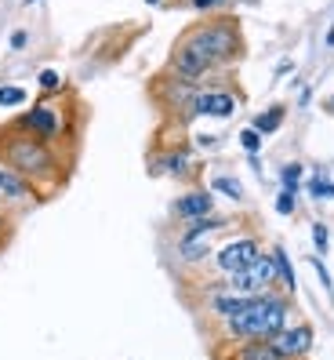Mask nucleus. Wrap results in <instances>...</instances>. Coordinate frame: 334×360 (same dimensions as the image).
<instances>
[{
  "instance_id": "obj_1",
  "label": "nucleus",
  "mask_w": 334,
  "mask_h": 360,
  "mask_svg": "<svg viewBox=\"0 0 334 360\" xmlns=\"http://www.w3.org/2000/svg\"><path fill=\"white\" fill-rule=\"evenodd\" d=\"M243 55V33L233 15H211L189 26L167 58V73L189 84H207L218 70H229Z\"/></svg>"
},
{
  "instance_id": "obj_2",
  "label": "nucleus",
  "mask_w": 334,
  "mask_h": 360,
  "mask_svg": "<svg viewBox=\"0 0 334 360\" xmlns=\"http://www.w3.org/2000/svg\"><path fill=\"white\" fill-rule=\"evenodd\" d=\"M0 160H4L8 167H15L22 179H29L40 189V197H48L44 186L58 189L62 179H66V160H62V153L55 150V142H40V139L22 135L15 128L0 131Z\"/></svg>"
},
{
  "instance_id": "obj_3",
  "label": "nucleus",
  "mask_w": 334,
  "mask_h": 360,
  "mask_svg": "<svg viewBox=\"0 0 334 360\" xmlns=\"http://www.w3.org/2000/svg\"><path fill=\"white\" fill-rule=\"evenodd\" d=\"M290 321H295V302H290V295H280L273 288V291L250 295L240 313L225 316L222 335L229 342H255V338H273Z\"/></svg>"
},
{
  "instance_id": "obj_4",
  "label": "nucleus",
  "mask_w": 334,
  "mask_h": 360,
  "mask_svg": "<svg viewBox=\"0 0 334 360\" xmlns=\"http://www.w3.org/2000/svg\"><path fill=\"white\" fill-rule=\"evenodd\" d=\"M8 128L22 131V135H33L40 142H62V139L69 135V117L62 113L51 98H40V102L29 105L22 117H15Z\"/></svg>"
},
{
  "instance_id": "obj_5",
  "label": "nucleus",
  "mask_w": 334,
  "mask_h": 360,
  "mask_svg": "<svg viewBox=\"0 0 334 360\" xmlns=\"http://www.w3.org/2000/svg\"><path fill=\"white\" fill-rule=\"evenodd\" d=\"M236 102L240 95L229 88V84H218V80H207L196 88L193 95V105H189V120L196 117H215V120H229L236 113Z\"/></svg>"
},
{
  "instance_id": "obj_6",
  "label": "nucleus",
  "mask_w": 334,
  "mask_h": 360,
  "mask_svg": "<svg viewBox=\"0 0 334 360\" xmlns=\"http://www.w3.org/2000/svg\"><path fill=\"white\" fill-rule=\"evenodd\" d=\"M262 255V240L255 237V233H243V237H233V240H225L218 251H215V273L225 281V277H233V273L247 269L250 262H255Z\"/></svg>"
},
{
  "instance_id": "obj_7",
  "label": "nucleus",
  "mask_w": 334,
  "mask_h": 360,
  "mask_svg": "<svg viewBox=\"0 0 334 360\" xmlns=\"http://www.w3.org/2000/svg\"><path fill=\"white\" fill-rule=\"evenodd\" d=\"M229 288H236L240 295H262V291H273L276 288V259L273 251H262V255L250 262L247 269L233 273V277H225Z\"/></svg>"
},
{
  "instance_id": "obj_8",
  "label": "nucleus",
  "mask_w": 334,
  "mask_h": 360,
  "mask_svg": "<svg viewBox=\"0 0 334 360\" xmlns=\"http://www.w3.org/2000/svg\"><path fill=\"white\" fill-rule=\"evenodd\" d=\"M0 200H4V207H11V211H26V207L40 204L44 197H40V189L29 179H22L15 167H8L4 160H0Z\"/></svg>"
},
{
  "instance_id": "obj_9",
  "label": "nucleus",
  "mask_w": 334,
  "mask_h": 360,
  "mask_svg": "<svg viewBox=\"0 0 334 360\" xmlns=\"http://www.w3.org/2000/svg\"><path fill=\"white\" fill-rule=\"evenodd\" d=\"M218 204H215V193L207 186H189V189H182V193L171 200V219L175 222H196V219H207V215H215Z\"/></svg>"
},
{
  "instance_id": "obj_10",
  "label": "nucleus",
  "mask_w": 334,
  "mask_h": 360,
  "mask_svg": "<svg viewBox=\"0 0 334 360\" xmlns=\"http://www.w3.org/2000/svg\"><path fill=\"white\" fill-rule=\"evenodd\" d=\"M269 342L276 346V353L283 360H309L312 346H316V331H312V324L305 321H290L283 331H276Z\"/></svg>"
},
{
  "instance_id": "obj_11",
  "label": "nucleus",
  "mask_w": 334,
  "mask_h": 360,
  "mask_svg": "<svg viewBox=\"0 0 334 360\" xmlns=\"http://www.w3.org/2000/svg\"><path fill=\"white\" fill-rule=\"evenodd\" d=\"M196 88H200V84L178 80V77L167 73V77L160 80V88H156V98H160V105H163L171 117H185V120H189V105H193Z\"/></svg>"
},
{
  "instance_id": "obj_12",
  "label": "nucleus",
  "mask_w": 334,
  "mask_h": 360,
  "mask_svg": "<svg viewBox=\"0 0 334 360\" xmlns=\"http://www.w3.org/2000/svg\"><path fill=\"white\" fill-rule=\"evenodd\" d=\"M156 172L171 175V179H193L196 172V153L189 142H178V146H167V150L160 153L156 160Z\"/></svg>"
},
{
  "instance_id": "obj_13",
  "label": "nucleus",
  "mask_w": 334,
  "mask_h": 360,
  "mask_svg": "<svg viewBox=\"0 0 334 360\" xmlns=\"http://www.w3.org/2000/svg\"><path fill=\"white\" fill-rule=\"evenodd\" d=\"M247 299H250V295H240L236 288H229V284L222 281V284H215L211 291H207V299H203V306H207V313H215L218 321H225V316H233V313H240V309L247 306Z\"/></svg>"
},
{
  "instance_id": "obj_14",
  "label": "nucleus",
  "mask_w": 334,
  "mask_h": 360,
  "mask_svg": "<svg viewBox=\"0 0 334 360\" xmlns=\"http://www.w3.org/2000/svg\"><path fill=\"white\" fill-rule=\"evenodd\" d=\"M215 237H185V233H178V240H175V255L185 262V266H196L203 259H211L215 255Z\"/></svg>"
},
{
  "instance_id": "obj_15",
  "label": "nucleus",
  "mask_w": 334,
  "mask_h": 360,
  "mask_svg": "<svg viewBox=\"0 0 334 360\" xmlns=\"http://www.w3.org/2000/svg\"><path fill=\"white\" fill-rule=\"evenodd\" d=\"M283 120H287V105L283 102H273L269 110H262L258 117H250V128H255L262 139H269V135H276L280 128H283Z\"/></svg>"
},
{
  "instance_id": "obj_16",
  "label": "nucleus",
  "mask_w": 334,
  "mask_h": 360,
  "mask_svg": "<svg viewBox=\"0 0 334 360\" xmlns=\"http://www.w3.org/2000/svg\"><path fill=\"white\" fill-rule=\"evenodd\" d=\"M305 193H309L312 200H334V179H330V172H327L323 164H316V167L305 175Z\"/></svg>"
},
{
  "instance_id": "obj_17",
  "label": "nucleus",
  "mask_w": 334,
  "mask_h": 360,
  "mask_svg": "<svg viewBox=\"0 0 334 360\" xmlns=\"http://www.w3.org/2000/svg\"><path fill=\"white\" fill-rule=\"evenodd\" d=\"M273 259H276V284H283V295L295 299V295H298V277H295V262H290L283 244L273 248Z\"/></svg>"
},
{
  "instance_id": "obj_18",
  "label": "nucleus",
  "mask_w": 334,
  "mask_h": 360,
  "mask_svg": "<svg viewBox=\"0 0 334 360\" xmlns=\"http://www.w3.org/2000/svg\"><path fill=\"white\" fill-rule=\"evenodd\" d=\"M229 360H283V356L276 353V346L269 338H255V342H236Z\"/></svg>"
},
{
  "instance_id": "obj_19",
  "label": "nucleus",
  "mask_w": 334,
  "mask_h": 360,
  "mask_svg": "<svg viewBox=\"0 0 334 360\" xmlns=\"http://www.w3.org/2000/svg\"><path fill=\"white\" fill-rule=\"evenodd\" d=\"M222 229H229V219L225 215H207V219H196V222H185L182 226V233L185 237H215V233H222Z\"/></svg>"
},
{
  "instance_id": "obj_20",
  "label": "nucleus",
  "mask_w": 334,
  "mask_h": 360,
  "mask_svg": "<svg viewBox=\"0 0 334 360\" xmlns=\"http://www.w3.org/2000/svg\"><path fill=\"white\" fill-rule=\"evenodd\" d=\"M305 167H302V160H287L283 167H280V189H283V193H302V189H305Z\"/></svg>"
},
{
  "instance_id": "obj_21",
  "label": "nucleus",
  "mask_w": 334,
  "mask_h": 360,
  "mask_svg": "<svg viewBox=\"0 0 334 360\" xmlns=\"http://www.w3.org/2000/svg\"><path fill=\"white\" fill-rule=\"evenodd\" d=\"M207 189H211L215 197H225L233 204H243V186L233 179V175H211L207 179Z\"/></svg>"
},
{
  "instance_id": "obj_22",
  "label": "nucleus",
  "mask_w": 334,
  "mask_h": 360,
  "mask_svg": "<svg viewBox=\"0 0 334 360\" xmlns=\"http://www.w3.org/2000/svg\"><path fill=\"white\" fill-rule=\"evenodd\" d=\"M29 91L22 84H0V110H18V105H26Z\"/></svg>"
},
{
  "instance_id": "obj_23",
  "label": "nucleus",
  "mask_w": 334,
  "mask_h": 360,
  "mask_svg": "<svg viewBox=\"0 0 334 360\" xmlns=\"http://www.w3.org/2000/svg\"><path fill=\"white\" fill-rule=\"evenodd\" d=\"M36 88H40V91H44L48 98H55V95H58L62 88H66V80H62V73H58V70H51V66H44V70H40V73H36Z\"/></svg>"
},
{
  "instance_id": "obj_24",
  "label": "nucleus",
  "mask_w": 334,
  "mask_h": 360,
  "mask_svg": "<svg viewBox=\"0 0 334 360\" xmlns=\"http://www.w3.org/2000/svg\"><path fill=\"white\" fill-rule=\"evenodd\" d=\"M236 142H240V150H243V157H250V153H262V135L255 131V128H250V124H247V128H240V135H236Z\"/></svg>"
},
{
  "instance_id": "obj_25",
  "label": "nucleus",
  "mask_w": 334,
  "mask_h": 360,
  "mask_svg": "<svg viewBox=\"0 0 334 360\" xmlns=\"http://www.w3.org/2000/svg\"><path fill=\"white\" fill-rule=\"evenodd\" d=\"M312 248H316L320 259L330 251V226L327 222H312Z\"/></svg>"
},
{
  "instance_id": "obj_26",
  "label": "nucleus",
  "mask_w": 334,
  "mask_h": 360,
  "mask_svg": "<svg viewBox=\"0 0 334 360\" xmlns=\"http://www.w3.org/2000/svg\"><path fill=\"white\" fill-rule=\"evenodd\" d=\"M273 207H276V215L290 219V215L298 211V197H295V193H283V189H276V200H273Z\"/></svg>"
},
{
  "instance_id": "obj_27",
  "label": "nucleus",
  "mask_w": 334,
  "mask_h": 360,
  "mask_svg": "<svg viewBox=\"0 0 334 360\" xmlns=\"http://www.w3.org/2000/svg\"><path fill=\"white\" fill-rule=\"evenodd\" d=\"M309 266L316 269V277H320L323 291H327V295H334V281H330V269H327V262H323L320 255H312V259H309Z\"/></svg>"
},
{
  "instance_id": "obj_28",
  "label": "nucleus",
  "mask_w": 334,
  "mask_h": 360,
  "mask_svg": "<svg viewBox=\"0 0 334 360\" xmlns=\"http://www.w3.org/2000/svg\"><path fill=\"white\" fill-rule=\"evenodd\" d=\"M8 48H11V51H26V48H29V30H15V33L8 37Z\"/></svg>"
},
{
  "instance_id": "obj_29",
  "label": "nucleus",
  "mask_w": 334,
  "mask_h": 360,
  "mask_svg": "<svg viewBox=\"0 0 334 360\" xmlns=\"http://www.w3.org/2000/svg\"><path fill=\"white\" fill-rule=\"evenodd\" d=\"M222 4H225V0H189V8L200 11V15H215Z\"/></svg>"
},
{
  "instance_id": "obj_30",
  "label": "nucleus",
  "mask_w": 334,
  "mask_h": 360,
  "mask_svg": "<svg viewBox=\"0 0 334 360\" xmlns=\"http://www.w3.org/2000/svg\"><path fill=\"white\" fill-rule=\"evenodd\" d=\"M8 237H11V219H8V211L0 207V244H4Z\"/></svg>"
},
{
  "instance_id": "obj_31",
  "label": "nucleus",
  "mask_w": 334,
  "mask_h": 360,
  "mask_svg": "<svg viewBox=\"0 0 334 360\" xmlns=\"http://www.w3.org/2000/svg\"><path fill=\"white\" fill-rule=\"evenodd\" d=\"M196 150H218V139L215 135H196Z\"/></svg>"
},
{
  "instance_id": "obj_32",
  "label": "nucleus",
  "mask_w": 334,
  "mask_h": 360,
  "mask_svg": "<svg viewBox=\"0 0 334 360\" xmlns=\"http://www.w3.org/2000/svg\"><path fill=\"white\" fill-rule=\"evenodd\" d=\"M290 73H295V58H283L276 66V77H290Z\"/></svg>"
},
{
  "instance_id": "obj_33",
  "label": "nucleus",
  "mask_w": 334,
  "mask_h": 360,
  "mask_svg": "<svg viewBox=\"0 0 334 360\" xmlns=\"http://www.w3.org/2000/svg\"><path fill=\"white\" fill-rule=\"evenodd\" d=\"M323 48H327V51L334 48V26H330V30H327V37H323Z\"/></svg>"
},
{
  "instance_id": "obj_34",
  "label": "nucleus",
  "mask_w": 334,
  "mask_h": 360,
  "mask_svg": "<svg viewBox=\"0 0 334 360\" xmlns=\"http://www.w3.org/2000/svg\"><path fill=\"white\" fill-rule=\"evenodd\" d=\"M309 98H312V88H302V95H298V102H302V105H309Z\"/></svg>"
},
{
  "instance_id": "obj_35",
  "label": "nucleus",
  "mask_w": 334,
  "mask_h": 360,
  "mask_svg": "<svg viewBox=\"0 0 334 360\" xmlns=\"http://www.w3.org/2000/svg\"><path fill=\"white\" fill-rule=\"evenodd\" d=\"M167 0H145V8H163Z\"/></svg>"
},
{
  "instance_id": "obj_36",
  "label": "nucleus",
  "mask_w": 334,
  "mask_h": 360,
  "mask_svg": "<svg viewBox=\"0 0 334 360\" xmlns=\"http://www.w3.org/2000/svg\"><path fill=\"white\" fill-rule=\"evenodd\" d=\"M327 113L334 117V95H330V102H327Z\"/></svg>"
},
{
  "instance_id": "obj_37",
  "label": "nucleus",
  "mask_w": 334,
  "mask_h": 360,
  "mask_svg": "<svg viewBox=\"0 0 334 360\" xmlns=\"http://www.w3.org/2000/svg\"><path fill=\"white\" fill-rule=\"evenodd\" d=\"M26 4H36V0H26Z\"/></svg>"
},
{
  "instance_id": "obj_38",
  "label": "nucleus",
  "mask_w": 334,
  "mask_h": 360,
  "mask_svg": "<svg viewBox=\"0 0 334 360\" xmlns=\"http://www.w3.org/2000/svg\"><path fill=\"white\" fill-rule=\"evenodd\" d=\"M0 207H4V200H0ZM4 211H8V207H4Z\"/></svg>"
}]
</instances>
